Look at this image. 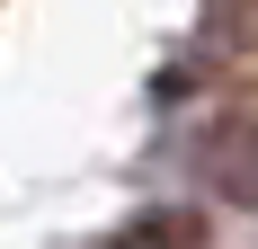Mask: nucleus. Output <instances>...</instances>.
I'll list each match as a JSON object with an SVG mask.
<instances>
[{
    "label": "nucleus",
    "mask_w": 258,
    "mask_h": 249,
    "mask_svg": "<svg viewBox=\"0 0 258 249\" xmlns=\"http://www.w3.org/2000/svg\"><path fill=\"white\" fill-rule=\"evenodd\" d=\"M116 249H196V223H187V214H143Z\"/></svg>",
    "instance_id": "nucleus-1"
}]
</instances>
